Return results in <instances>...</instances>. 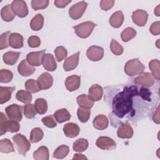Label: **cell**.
<instances>
[{
	"instance_id": "obj_53",
	"label": "cell",
	"mask_w": 160,
	"mask_h": 160,
	"mask_svg": "<svg viewBox=\"0 0 160 160\" xmlns=\"http://www.w3.org/2000/svg\"><path fill=\"white\" fill-rule=\"evenodd\" d=\"M71 2V0H56L54 1V4L58 8H63L66 7Z\"/></svg>"
},
{
	"instance_id": "obj_27",
	"label": "cell",
	"mask_w": 160,
	"mask_h": 160,
	"mask_svg": "<svg viewBox=\"0 0 160 160\" xmlns=\"http://www.w3.org/2000/svg\"><path fill=\"white\" fill-rule=\"evenodd\" d=\"M20 54L21 53L19 52L8 51L4 54L2 56L3 61L8 65H14L17 62Z\"/></svg>"
},
{
	"instance_id": "obj_13",
	"label": "cell",
	"mask_w": 160,
	"mask_h": 160,
	"mask_svg": "<svg viewBox=\"0 0 160 160\" xmlns=\"http://www.w3.org/2000/svg\"><path fill=\"white\" fill-rule=\"evenodd\" d=\"M44 52V49L37 52H31L27 54L26 60L33 66H39L42 64V59Z\"/></svg>"
},
{
	"instance_id": "obj_43",
	"label": "cell",
	"mask_w": 160,
	"mask_h": 160,
	"mask_svg": "<svg viewBox=\"0 0 160 160\" xmlns=\"http://www.w3.org/2000/svg\"><path fill=\"white\" fill-rule=\"evenodd\" d=\"M110 48L112 52L116 56H119L122 54L124 51L122 46L121 44H119V42L114 39H112L111 40Z\"/></svg>"
},
{
	"instance_id": "obj_46",
	"label": "cell",
	"mask_w": 160,
	"mask_h": 160,
	"mask_svg": "<svg viewBox=\"0 0 160 160\" xmlns=\"http://www.w3.org/2000/svg\"><path fill=\"white\" fill-rule=\"evenodd\" d=\"M56 58L58 62L62 61L68 55L67 50L63 46H58L54 50Z\"/></svg>"
},
{
	"instance_id": "obj_54",
	"label": "cell",
	"mask_w": 160,
	"mask_h": 160,
	"mask_svg": "<svg viewBox=\"0 0 160 160\" xmlns=\"http://www.w3.org/2000/svg\"><path fill=\"white\" fill-rule=\"evenodd\" d=\"M152 120L154 122L157 124H159L160 120H159V106H158L156 111H155V112L152 116Z\"/></svg>"
},
{
	"instance_id": "obj_52",
	"label": "cell",
	"mask_w": 160,
	"mask_h": 160,
	"mask_svg": "<svg viewBox=\"0 0 160 160\" xmlns=\"http://www.w3.org/2000/svg\"><path fill=\"white\" fill-rule=\"evenodd\" d=\"M150 32L154 36L159 35L160 34V22L156 21L154 22L149 28Z\"/></svg>"
},
{
	"instance_id": "obj_22",
	"label": "cell",
	"mask_w": 160,
	"mask_h": 160,
	"mask_svg": "<svg viewBox=\"0 0 160 160\" xmlns=\"http://www.w3.org/2000/svg\"><path fill=\"white\" fill-rule=\"evenodd\" d=\"M9 44L14 49H19L23 46V37L19 33H11L9 37Z\"/></svg>"
},
{
	"instance_id": "obj_37",
	"label": "cell",
	"mask_w": 160,
	"mask_h": 160,
	"mask_svg": "<svg viewBox=\"0 0 160 160\" xmlns=\"http://www.w3.org/2000/svg\"><path fill=\"white\" fill-rule=\"evenodd\" d=\"M136 35V30L131 27H128L122 31L121 34V38L124 42H128L133 39Z\"/></svg>"
},
{
	"instance_id": "obj_23",
	"label": "cell",
	"mask_w": 160,
	"mask_h": 160,
	"mask_svg": "<svg viewBox=\"0 0 160 160\" xmlns=\"http://www.w3.org/2000/svg\"><path fill=\"white\" fill-rule=\"evenodd\" d=\"M92 123L96 129L98 130H104L108 128L109 121L105 115L99 114L94 118Z\"/></svg>"
},
{
	"instance_id": "obj_6",
	"label": "cell",
	"mask_w": 160,
	"mask_h": 160,
	"mask_svg": "<svg viewBox=\"0 0 160 160\" xmlns=\"http://www.w3.org/2000/svg\"><path fill=\"white\" fill-rule=\"evenodd\" d=\"M88 3L84 1L77 2L72 5L69 9V16L74 20L78 19L82 17L86 11Z\"/></svg>"
},
{
	"instance_id": "obj_39",
	"label": "cell",
	"mask_w": 160,
	"mask_h": 160,
	"mask_svg": "<svg viewBox=\"0 0 160 160\" xmlns=\"http://www.w3.org/2000/svg\"><path fill=\"white\" fill-rule=\"evenodd\" d=\"M69 152V148L66 145H61L56 148L53 153V157L56 159H63L67 156Z\"/></svg>"
},
{
	"instance_id": "obj_51",
	"label": "cell",
	"mask_w": 160,
	"mask_h": 160,
	"mask_svg": "<svg viewBox=\"0 0 160 160\" xmlns=\"http://www.w3.org/2000/svg\"><path fill=\"white\" fill-rule=\"evenodd\" d=\"M114 0H102L100 2V7L102 10L108 11L114 6Z\"/></svg>"
},
{
	"instance_id": "obj_31",
	"label": "cell",
	"mask_w": 160,
	"mask_h": 160,
	"mask_svg": "<svg viewBox=\"0 0 160 160\" xmlns=\"http://www.w3.org/2000/svg\"><path fill=\"white\" fill-rule=\"evenodd\" d=\"M149 68L152 72V75L156 80L160 79V62L158 59H152L149 62Z\"/></svg>"
},
{
	"instance_id": "obj_34",
	"label": "cell",
	"mask_w": 160,
	"mask_h": 160,
	"mask_svg": "<svg viewBox=\"0 0 160 160\" xmlns=\"http://www.w3.org/2000/svg\"><path fill=\"white\" fill-rule=\"evenodd\" d=\"M88 147V141L84 138H79L73 143L72 148L74 151L81 152L86 151Z\"/></svg>"
},
{
	"instance_id": "obj_17",
	"label": "cell",
	"mask_w": 160,
	"mask_h": 160,
	"mask_svg": "<svg viewBox=\"0 0 160 160\" xmlns=\"http://www.w3.org/2000/svg\"><path fill=\"white\" fill-rule=\"evenodd\" d=\"M35 68L26 59H23L18 66V72L22 76H29L34 73Z\"/></svg>"
},
{
	"instance_id": "obj_18",
	"label": "cell",
	"mask_w": 160,
	"mask_h": 160,
	"mask_svg": "<svg viewBox=\"0 0 160 160\" xmlns=\"http://www.w3.org/2000/svg\"><path fill=\"white\" fill-rule=\"evenodd\" d=\"M81 83V77L78 75H72L68 76L65 81V86L69 91L77 90Z\"/></svg>"
},
{
	"instance_id": "obj_4",
	"label": "cell",
	"mask_w": 160,
	"mask_h": 160,
	"mask_svg": "<svg viewBox=\"0 0 160 160\" xmlns=\"http://www.w3.org/2000/svg\"><path fill=\"white\" fill-rule=\"evenodd\" d=\"M96 26V24L92 21H86L73 26V28L78 37L81 38H87L90 36Z\"/></svg>"
},
{
	"instance_id": "obj_2",
	"label": "cell",
	"mask_w": 160,
	"mask_h": 160,
	"mask_svg": "<svg viewBox=\"0 0 160 160\" xmlns=\"http://www.w3.org/2000/svg\"><path fill=\"white\" fill-rule=\"evenodd\" d=\"M20 126L18 122L13 120H8L6 115L0 112V135L2 136L6 132H15L19 130Z\"/></svg>"
},
{
	"instance_id": "obj_1",
	"label": "cell",
	"mask_w": 160,
	"mask_h": 160,
	"mask_svg": "<svg viewBox=\"0 0 160 160\" xmlns=\"http://www.w3.org/2000/svg\"><path fill=\"white\" fill-rule=\"evenodd\" d=\"M139 89L135 85L127 86L116 94L111 102L112 114L119 119L132 118L136 114L134 98L139 95Z\"/></svg>"
},
{
	"instance_id": "obj_15",
	"label": "cell",
	"mask_w": 160,
	"mask_h": 160,
	"mask_svg": "<svg viewBox=\"0 0 160 160\" xmlns=\"http://www.w3.org/2000/svg\"><path fill=\"white\" fill-rule=\"evenodd\" d=\"M79 52H78L65 59L63 64V68L66 71H72L78 66L79 63Z\"/></svg>"
},
{
	"instance_id": "obj_20",
	"label": "cell",
	"mask_w": 160,
	"mask_h": 160,
	"mask_svg": "<svg viewBox=\"0 0 160 160\" xmlns=\"http://www.w3.org/2000/svg\"><path fill=\"white\" fill-rule=\"evenodd\" d=\"M80 131V128L78 124L73 122H68L63 126V132L66 136L68 138L76 137Z\"/></svg>"
},
{
	"instance_id": "obj_40",
	"label": "cell",
	"mask_w": 160,
	"mask_h": 160,
	"mask_svg": "<svg viewBox=\"0 0 160 160\" xmlns=\"http://www.w3.org/2000/svg\"><path fill=\"white\" fill-rule=\"evenodd\" d=\"M44 136L42 130L40 128H34L31 130L30 134V141L32 143L40 141Z\"/></svg>"
},
{
	"instance_id": "obj_8",
	"label": "cell",
	"mask_w": 160,
	"mask_h": 160,
	"mask_svg": "<svg viewBox=\"0 0 160 160\" xmlns=\"http://www.w3.org/2000/svg\"><path fill=\"white\" fill-rule=\"evenodd\" d=\"M12 9L19 18H24L28 14V8L26 2L22 0H14L11 3Z\"/></svg>"
},
{
	"instance_id": "obj_36",
	"label": "cell",
	"mask_w": 160,
	"mask_h": 160,
	"mask_svg": "<svg viewBox=\"0 0 160 160\" xmlns=\"http://www.w3.org/2000/svg\"><path fill=\"white\" fill-rule=\"evenodd\" d=\"M24 86L27 91H28L31 94L38 92L41 90L38 81L33 79L27 80L25 82Z\"/></svg>"
},
{
	"instance_id": "obj_11",
	"label": "cell",
	"mask_w": 160,
	"mask_h": 160,
	"mask_svg": "<svg viewBox=\"0 0 160 160\" xmlns=\"http://www.w3.org/2000/svg\"><path fill=\"white\" fill-rule=\"evenodd\" d=\"M132 19L133 22L138 26H144L148 20V14L147 12L142 9H137L133 11L132 14Z\"/></svg>"
},
{
	"instance_id": "obj_14",
	"label": "cell",
	"mask_w": 160,
	"mask_h": 160,
	"mask_svg": "<svg viewBox=\"0 0 160 160\" xmlns=\"http://www.w3.org/2000/svg\"><path fill=\"white\" fill-rule=\"evenodd\" d=\"M38 82L41 89H48L52 85V76L48 72H43L38 77Z\"/></svg>"
},
{
	"instance_id": "obj_42",
	"label": "cell",
	"mask_w": 160,
	"mask_h": 160,
	"mask_svg": "<svg viewBox=\"0 0 160 160\" xmlns=\"http://www.w3.org/2000/svg\"><path fill=\"white\" fill-rule=\"evenodd\" d=\"M24 109H23V112H24V114L25 116V117L26 118L28 119H32L34 118L35 117V116L36 115V110L35 109L34 105L32 104H28L26 105H25L23 107Z\"/></svg>"
},
{
	"instance_id": "obj_44",
	"label": "cell",
	"mask_w": 160,
	"mask_h": 160,
	"mask_svg": "<svg viewBox=\"0 0 160 160\" xmlns=\"http://www.w3.org/2000/svg\"><path fill=\"white\" fill-rule=\"evenodd\" d=\"M13 78L12 72L8 69H1L0 71V82L1 83H8Z\"/></svg>"
},
{
	"instance_id": "obj_56",
	"label": "cell",
	"mask_w": 160,
	"mask_h": 160,
	"mask_svg": "<svg viewBox=\"0 0 160 160\" xmlns=\"http://www.w3.org/2000/svg\"><path fill=\"white\" fill-rule=\"evenodd\" d=\"M154 13L157 16H159V5H158L156 8L154 9Z\"/></svg>"
},
{
	"instance_id": "obj_38",
	"label": "cell",
	"mask_w": 160,
	"mask_h": 160,
	"mask_svg": "<svg viewBox=\"0 0 160 160\" xmlns=\"http://www.w3.org/2000/svg\"><path fill=\"white\" fill-rule=\"evenodd\" d=\"M16 98L17 100L24 103L29 104L31 102L32 96L30 92L24 90H19L16 94Z\"/></svg>"
},
{
	"instance_id": "obj_21",
	"label": "cell",
	"mask_w": 160,
	"mask_h": 160,
	"mask_svg": "<svg viewBox=\"0 0 160 160\" xmlns=\"http://www.w3.org/2000/svg\"><path fill=\"white\" fill-rule=\"evenodd\" d=\"M88 96L92 101H99L103 94V90L102 87L99 84H93L89 89Z\"/></svg>"
},
{
	"instance_id": "obj_26",
	"label": "cell",
	"mask_w": 160,
	"mask_h": 160,
	"mask_svg": "<svg viewBox=\"0 0 160 160\" xmlns=\"http://www.w3.org/2000/svg\"><path fill=\"white\" fill-rule=\"evenodd\" d=\"M15 13L12 9L11 4H7L1 9V16L4 21L10 22L12 21L15 17Z\"/></svg>"
},
{
	"instance_id": "obj_5",
	"label": "cell",
	"mask_w": 160,
	"mask_h": 160,
	"mask_svg": "<svg viewBox=\"0 0 160 160\" xmlns=\"http://www.w3.org/2000/svg\"><path fill=\"white\" fill-rule=\"evenodd\" d=\"M12 140L18 152L22 156H25L31 148L29 141L21 134H17L14 135L12 137Z\"/></svg>"
},
{
	"instance_id": "obj_41",
	"label": "cell",
	"mask_w": 160,
	"mask_h": 160,
	"mask_svg": "<svg viewBox=\"0 0 160 160\" xmlns=\"http://www.w3.org/2000/svg\"><path fill=\"white\" fill-rule=\"evenodd\" d=\"M77 115L79 121L81 122L84 123L89 120L91 115V111L89 109L82 108L80 107L78 109Z\"/></svg>"
},
{
	"instance_id": "obj_33",
	"label": "cell",
	"mask_w": 160,
	"mask_h": 160,
	"mask_svg": "<svg viewBox=\"0 0 160 160\" xmlns=\"http://www.w3.org/2000/svg\"><path fill=\"white\" fill-rule=\"evenodd\" d=\"M34 107L38 113L44 114L48 110V103L46 100L43 98H38L34 102Z\"/></svg>"
},
{
	"instance_id": "obj_55",
	"label": "cell",
	"mask_w": 160,
	"mask_h": 160,
	"mask_svg": "<svg viewBox=\"0 0 160 160\" xmlns=\"http://www.w3.org/2000/svg\"><path fill=\"white\" fill-rule=\"evenodd\" d=\"M73 159H88V158L81 154H75L72 158Z\"/></svg>"
},
{
	"instance_id": "obj_30",
	"label": "cell",
	"mask_w": 160,
	"mask_h": 160,
	"mask_svg": "<svg viewBox=\"0 0 160 160\" xmlns=\"http://www.w3.org/2000/svg\"><path fill=\"white\" fill-rule=\"evenodd\" d=\"M77 102L78 105L82 108L90 109L94 105V101H92L88 95L84 94L78 96Z\"/></svg>"
},
{
	"instance_id": "obj_49",
	"label": "cell",
	"mask_w": 160,
	"mask_h": 160,
	"mask_svg": "<svg viewBox=\"0 0 160 160\" xmlns=\"http://www.w3.org/2000/svg\"><path fill=\"white\" fill-rule=\"evenodd\" d=\"M42 123L49 128H53L57 126V122L53 118V116L50 115L48 116H45L43 118H42Z\"/></svg>"
},
{
	"instance_id": "obj_45",
	"label": "cell",
	"mask_w": 160,
	"mask_h": 160,
	"mask_svg": "<svg viewBox=\"0 0 160 160\" xmlns=\"http://www.w3.org/2000/svg\"><path fill=\"white\" fill-rule=\"evenodd\" d=\"M49 4L48 0H32L31 1L32 8L36 11L39 9H45Z\"/></svg>"
},
{
	"instance_id": "obj_29",
	"label": "cell",
	"mask_w": 160,
	"mask_h": 160,
	"mask_svg": "<svg viewBox=\"0 0 160 160\" xmlns=\"http://www.w3.org/2000/svg\"><path fill=\"white\" fill-rule=\"evenodd\" d=\"M33 158L36 160H48L49 150L46 146H41L33 152Z\"/></svg>"
},
{
	"instance_id": "obj_35",
	"label": "cell",
	"mask_w": 160,
	"mask_h": 160,
	"mask_svg": "<svg viewBox=\"0 0 160 160\" xmlns=\"http://www.w3.org/2000/svg\"><path fill=\"white\" fill-rule=\"evenodd\" d=\"M0 151L3 153H9L15 151L13 144L9 139L5 138L0 141Z\"/></svg>"
},
{
	"instance_id": "obj_48",
	"label": "cell",
	"mask_w": 160,
	"mask_h": 160,
	"mask_svg": "<svg viewBox=\"0 0 160 160\" xmlns=\"http://www.w3.org/2000/svg\"><path fill=\"white\" fill-rule=\"evenodd\" d=\"M10 31H7L6 32L2 33L0 37V49H3L5 48H7L9 44V39L8 38L9 37L11 34Z\"/></svg>"
},
{
	"instance_id": "obj_24",
	"label": "cell",
	"mask_w": 160,
	"mask_h": 160,
	"mask_svg": "<svg viewBox=\"0 0 160 160\" xmlns=\"http://www.w3.org/2000/svg\"><path fill=\"white\" fill-rule=\"evenodd\" d=\"M124 21V14L122 11H118L114 12L109 18L110 25L115 28H118L121 26Z\"/></svg>"
},
{
	"instance_id": "obj_28",
	"label": "cell",
	"mask_w": 160,
	"mask_h": 160,
	"mask_svg": "<svg viewBox=\"0 0 160 160\" xmlns=\"http://www.w3.org/2000/svg\"><path fill=\"white\" fill-rule=\"evenodd\" d=\"M53 116L55 118L57 122H58L59 123H62L65 121H68L71 118L70 113L65 108H62V109L57 110L54 113Z\"/></svg>"
},
{
	"instance_id": "obj_9",
	"label": "cell",
	"mask_w": 160,
	"mask_h": 160,
	"mask_svg": "<svg viewBox=\"0 0 160 160\" xmlns=\"http://www.w3.org/2000/svg\"><path fill=\"white\" fill-rule=\"evenodd\" d=\"M96 146L103 150H112L116 148L114 141L108 136H100L96 142Z\"/></svg>"
},
{
	"instance_id": "obj_32",
	"label": "cell",
	"mask_w": 160,
	"mask_h": 160,
	"mask_svg": "<svg viewBox=\"0 0 160 160\" xmlns=\"http://www.w3.org/2000/svg\"><path fill=\"white\" fill-rule=\"evenodd\" d=\"M44 24V18L41 14H36L31 21L30 26L33 31L40 30Z\"/></svg>"
},
{
	"instance_id": "obj_16",
	"label": "cell",
	"mask_w": 160,
	"mask_h": 160,
	"mask_svg": "<svg viewBox=\"0 0 160 160\" xmlns=\"http://www.w3.org/2000/svg\"><path fill=\"white\" fill-rule=\"evenodd\" d=\"M118 138L122 139H130L133 136V129L131 126L127 123L121 124L117 131Z\"/></svg>"
},
{
	"instance_id": "obj_47",
	"label": "cell",
	"mask_w": 160,
	"mask_h": 160,
	"mask_svg": "<svg viewBox=\"0 0 160 160\" xmlns=\"http://www.w3.org/2000/svg\"><path fill=\"white\" fill-rule=\"evenodd\" d=\"M139 96L145 101H151V92L146 87H141L139 89Z\"/></svg>"
},
{
	"instance_id": "obj_10",
	"label": "cell",
	"mask_w": 160,
	"mask_h": 160,
	"mask_svg": "<svg viewBox=\"0 0 160 160\" xmlns=\"http://www.w3.org/2000/svg\"><path fill=\"white\" fill-rule=\"evenodd\" d=\"M86 55L91 61H98L103 58L104 49L100 46H92L88 49Z\"/></svg>"
},
{
	"instance_id": "obj_12",
	"label": "cell",
	"mask_w": 160,
	"mask_h": 160,
	"mask_svg": "<svg viewBox=\"0 0 160 160\" xmlns=\"http://www.w3.org/2000/svg\"><path fill=\"white\" fill-rule=\"evenodd\" d=\"M136 84L145 87H151L154 83V78L149 72H144L140 74L134 79Z\"/></svg>"
},
{
	"instance_id": "obj_25",
	"label": "cell",
	"mask_w": 160,
	"mask_h": 160,
	"mask_svg": "<svg viewBox=\"0 0 160 160\" xmlns=\"http://www.w3.org/2000/svg\"><path fill=\"white\" fill-rule=\"evenodd\" d=\"M15 90V87H0V103L2 104L8 102L11 98L12 92Z\"/></svg>"
},
{
	"instance_id": "obj_19",
	"label": "cell",
	"mask_w": 160,
	"mask_h": 160,
	"mask_svg": "<svg viewBox=\"0 0 160 160\" xmlns=\"http://www.w3.org/2000/svg\"><path fill=\"white\" fill-rule=\"evenodd\" d=\"M42 64L44 68L49 71H54L57 68V64L54 56L49 53L44 54L42 59Z\"/></svg>"
},
{
	"instance_id": "obj_7",
	"label": "cell",
	"mask_w": 160,
	"mask_h": 160,
	"mask_svg": "<svg viewBox=\"0 0 160 160\" xmlns=\"http://www.w3.org/2000/svg\"><path fill=\"white\" fill-rule=\"evenodd\" d=\"M22 106L13 104L6 107L5 108V111L8 117L10 119L17 122H19L21 121L22 118Z\"/></svg>"
},
{
	"instance_id": "obj_3",
	"label": "cell",
	"mask_w": 160,
	"mask_h": 160,
	"mask_svg": "<svg viewBox=\"0 0 160 160\" xmlns=\"http://www.w3.org/2000/svg\"><path fill=\"white\" fill-rule=\"evenodd\" d=\"M144 66L137 58L128 61L124 66V72L129 76L140 74L144 71Z\"/></svg>"
},
{
	"instance_id": "obj_50",
	"label": "cell",
	"mask_w": 160,
	"mask_h": 160,
	"mask_svg": "<svg viewBox=\"0 0 160 160\" xmlns=\"http://www.w3.org/2000/svg\"><path fill=\"white\" fill-rule=\"evenodd\" d=\"M28 45L31 48H38L41 44V40L36 36H31L28 38Z\"/></svg>"
}]
</instances>
